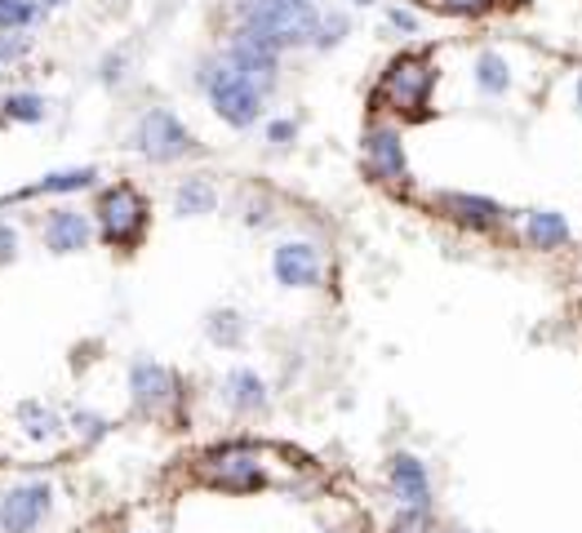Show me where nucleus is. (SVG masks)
Wrapping results in <instances>:
<instances>
[{
    "label": "nucleus",
    "instance_id": "obj_1",
    "mask_svg": "<svg viewBox=\"0 0 582 533\" xmlns=\"http://www.w3.org/2000/svg\"><path fill=\"white\" fill-rule=\"evenodd\" d=\"M197 81H201V90H205V98H210V107H214V116H218L223 125H231V129H253L258 120H263L268 94L258 90L245 72H236V67H231L223 54L210 58V62H201Z\"/></svg>",
    "mask_w": 582,
    "mask_h": 533
},
{
    "label": "nucleus",
    "instance_id": "obj_2",
    "mask_svg": "<svg viewBox=\"0 0 582 533\" xmlns=\"http://www.w3.org/2000/svg\"><path fill=\"white\" fill-rule=\"evenodd\" d=\"M320 10L311 0H236V27L268 32L281 49H302L316 40Z\"/></svg>",
    "mask_w": 582,
    "mask_h": 533
},
{
    "label": "nucleus",
    "instance_id": "obj_3",
    "mask_svg": "<svg viewBox=\"0 0 582 533\" xmlns=\"http://www.w3.org/2000/svg\"><path fill=\"white\" fill-rule=\"evenodd\" d=\"M129 147H134L143 161H152V165H174V161H182V156L205 152V147L197 143V133H191L169 107H147V111L134 120V129H129Z\"/></svg>",
    "mask_w": 582,
    "mask_h": 533
},
{
    "label": "nucleus",
    "instance_id": "obj_4",
    "mask_svg": "<svg viewBox=\"0 0 582 533\" xmlns=\"http://www.w3.org/2000/svg\"><path fill=\"white\" fill-rule=\"evenodd\" d=\"M94 218H98V236L107 245H116V249H139L143 236H147V223H152L143 191L129 187V182H116V187H103L98 191Z\"/></svg>",
    "mask_w": 582,
    "mask_h": 533
},
{
    "label": "nucleus",
    "instance_id": "obj_5",
    "mask_svg": "<svg viewBox=\"0 0 582 533\" xmlns=\"http://www.w3.org/2000/svg\"><path fill=\"white\" fill-rule=\"evenodd\" d=\"M281 54L285 49L268 32H258V27H236L227 36V49H223V58L236 67V72H245L263 94L281 81Z\"/></svg>",
    "mask_w": 582,
    "mask_h": 533
},
{
    "label": "nucleus",
    "instance_id": "obj_6",
    "mask_svg": "<svg viewBox=\"0 0 582 533\" xmlns=\"http://www.w3.org/2000/svg\"><path fill=\"white\" fill-rule=\"evenodd\" d=\"M431 85H436V67H431V58H423V54H401V58H392V67L382 72L378 98H382V103H392L396 111L418 116V111L427 107Z\"/></svg>",
    "mask_w": 582,
    "mask_h": 533
},
{
    "label": "nucleus",
    "instance_id": "obj_7",
    "mask_svg": "<svg viewBox=\"0 0 582 533\" xmlns=\"http://www.w3.org/2000/svg\"><path fill=\"white\" fill-rule=\"evenodd\" d=\"M129 395H134V410L139 414H152V418H165L178 400H182V387H178V374L161 360H134L129 365Z\"/></svg>",
    "mask_w": 582,
    "mask_h": 533
},
{
    "label": "nucleus",
    "instance_id": "obj_8",
    "mask_svg": "<svg viewBox=\"0 0 582 533\" xmlns=\"http://www.w3.org/2000/svg\"><path fill=\"white\" fill-rule=\"evenodd\" d=\"M205 481L214 489H227V494H253V489H263L268 485V472H263V462H258V453L249 445H223L205 466Z\"/></svg>",
    "mask_w": 582,
    "mask_h": 533
},
{
    "label": "nucleus",
    "instance_id": "obj_9",
    "mask_svg": "<svg viewBox=\"0 0 582 533\" xmlns=\"http://www.w3.org/2000/svg\"><path fill=\"white\" fill-rule=\"evenodd\" d=\"M54 511V489L45 481H23L0 494V533H36Z\"/></svg>",
    "mask_w": 582,
    "mask_h": 533
},
{
    "label": "nucleus",
    "instance_id": "obj_10",
    "mask_svg": "<svg viewBox=\"0 0 582 533\" xmlns=\"http://www.w3.org/2000/svg\"><path fill=\"white\" fill-rule=\"evenodd\" d=\"M272 276L281 289H320L325 281V258L311 240H281L272 249Z\"/></svg>",
    "mask_w": 582,
    "mask_h": 533
},
{
    "label": "nucleus",
    "instance_id": "obj_11",
    "mask_svg": "<svg viewBox=\"0 0 582 533\" xmlns=\"http://www.w3.org/2000/svg\"><path fill=\"white\" fill-rule=\"evenodd\" d=\"M365 161L378 182H409V161H405V133L396 125H369L365 129Z\"/></svg>",
    "mask_w": 582,
    "mask_h": 533
},
{
    "label": "nucleus",
    "instance_id": "obj_12",
    "mask_svg": "<svg viewBox=\"0 0 582 533\" xmlns=\"http://www.w3.org/2000/svg\"><path fill=\"white\" fill-rule=\"evenodd\" d=\"M431 205H436L449 223H459V227H467V232H494V227H502V218H507V210L498 205V200L476 196V191H436Z\"/></svg>",
    "mask_w": 582,
    "mask_h": 533
},
{
    "label": "nucleus",
    "instance_id": "obj_13",
    "mask_svg": "<svg viewBox=\"0 0 582 533\" xmlns=\"http://www.w3.org/2000/svg\"><path fill=\"white\" fill-rule=\"evenodd\" d=\"M40 236H45V249H49V253L72 258V253H85V249H90V240H94V218L81 214V210H72V205H62V210H49Z\"/></svg>",
    "mask_w": 582,
    "mask_h": 533
},
{
    "label": "nucleus",
    "instance_id": "obj_14",
    "mask_svg": "<svg viewBox=\"0 0 582 533\" xmlns=\"http://www.w3.org/2000/svg\"><path fill=\"white\" fill-rule=\"evenodd\" d=\"M387 485H392L396 502L401 507H423V511H436V498H431V476H427V462L418 453H396L387 462Z\"/></svg>",
    "mask_w": 582,
    "mask_h": 533
},
{
    "label": "nucleus",
    "instance_id": "obj_15",
    "mask_svg": "<svg viewBox=\"0 0 582 533\" xmlns=\"http://www.w3.org/2000/svg\"><path fill=\"white\" fill-rule=\"evenodd\" d=\"M223 405L236 418H258V414L272 410V391L263 378H258V369H231L223 378Z\"/></svg>",
    "mask_w": 582,
    "mask_h": 533
},
{
    "label": "nucleus",
    "instance_id": "obj_16",
    "mask_svg": "<svg viewBox=\"0 0 582 533\" xmlns=\"http://www.w3.org/2000/svg\"><path fill=\"white\" fill-rule=\"evenodd\" d=\"M90 187H98V169L94 165H76V169H54V174H45L40 182H32V187H19L14 196H5V200H32V196H72V191H90Z\"/></svg>",
    "mask_w": 582,
    "mask_h": 533
},
{
    "label": "nucleus",
    "instance_id": "obj_17",
    "mask_svg": "<svg viewBox=\"0 0 582 533\" xmlns=\"http://www.w3.org/2000/svg\"><path fill=\"white\" fill-rule=\"evenodd\" d=\"M218 210V187L205 174H187L174 187V214L178 218H210Z\"/></svg>",
    "mask_w": 582,
    "mask_h": 533
},
{
    "label": "nucleus",
    "instance_id": "obj_18",
    "mask_svg": "<svg viewBox=\"0 0 582 533\" xmlns=\"http://www.w3.org/2000/svg\"><path fill=\"white\" fill-rule=\"evenodd\" d=\"M569 218L565 214H556V210H530L525 214V245L530 249H543V253H551V249H565L569 245Z\"/></svg>",
    "mask_w": 582,
    "mask_h": 533
},
{
    "label": "nucleus",
    "instance_id": "obj_19",
    "mask_svg": "<svg viewBox=\"0 0 582 533\" xmlns=\"http://www.w3.org/2000/svg\"><path fill=\"white\" fill-rule=\"evenodd\" d=\"M472 81L485 98H502L511 90V62L498 49H480L476 62H472Z\"/></svg>",
    "mask_w": 582,
    "mask_h": 533
},
{
    "label": "nucleus",
    "instance_id": "obj_20",
    "mask_svg": "<svg viewBox=\"0 0 582 533\" xmlns=\"http://www.w3.org/2000/svg\"><path fill=\"white\" fill-rule=\"evenodd\" d=\"M245 333H249V324H245V316H240L236 307H214V311L205 316V339H210L214 347H223V352L245 347Z\"/></svg>",
    "mask_w": 582,
    "mask_h": 533
},
{
    "label": "nucleus",
    "instance_id": "obj_21",
    "mask_svg": "<svg viewBox=\"0 0 582 533\" xmlns=\"http://www.w3.org/2000/svg\"><path fill=\"white\" fill-rule=\"evenodd\" d=\"M19 423H23V431L32 440H58L62 436V418L49 405H40V400H23V405H19Z\"/></svg>",
    "mask_w": 582,
    "mask_h": 533
},
{
    "label": "nucleus",
    "instance_id": "obj_22",
    "mask_svg": "<svg viewBox=\"0 0 582 533\" xmlns=\"http://www.w3.org/2000/svg\"><path fill=\"white\" fill-rule=\"evenodd\" d=\"M0 111H5V120H14V125H40L49 116V98L23 90V94H10L5 103H0Z\"/></svg>",
    "mask_w": 582,
    "mask_h": 533
},
{
    "label": "nucleus",
    "instance_id": "obj_23",
    "mask_svg": "<svg viewBox=\"0 0 582 533\" xmlns=\"http://www.w3.org/2000/svg\"><path fill=\"white\" fill-rule=\"evenodd\" d=\"M45 14V5H36V0H0V32H27L36 27Z\"/></svg>",
    "mask_w": 582,
    "mask_h": 533
},
{
    "label": "nucleus",
    "instance_id": "obj_24",
    "mask_svg": "<svg viewBox=\"0 0 582 533\" xmlns=\"http://www.w3.org/2000/svg\"><path fill=\"white\" fill-rule=\"evenodd\" d=\"M347 32H352V19H347L343 10H330V14H320L311 49H320V54H330V49H338V45L347 40Z\"/></svg>",
    "mask_w": 582,
    "mask_h": 533
},
{
    "label": "nucleus",
    "instance_id": "obj_25",
    "mask_svg": "<svg viewBox=\"0 0 582 533\" xmlns=\"http://www.w3.org/2000/svg\"><path fill=\"white\" fill-rule=\"evenodd\" d=\"M392 533H436V511L423 507H401L392 520Z\"/></svg>",
    "mask_w": 582,
    "mask_h": 533
},
{
    "label": "nucleus",
    "instance_id": "obj_26",
    "mask_svg": "<svg viewBox=\"0 0 582 533\" xmlns=\"http://www.w3.org/2000/svg\"><path fill=\"white\" fill-rule=\"evenodd\" d=\"M72 431H76L81 440L94 445V440L107 436V418H98V414H90V410H76V414H72Z\"/></svg>",
    "mask_w": 582,
    "mask_h": 533
},
{
    "label": "nucleus",
    "instance_id": "obj_27",
    "mask_svg": "<svg viewBox=\"0 0 582 533\" xmlns=\"http://www.w3.org/2000/svg\"><path fill=\"white\" fill-rule=\"evenodd\" d=\"M124 67H129V58H124V54H103V62H98V81H103L107 90L124 85Z\"/></svg>",
    "mask_w": 582,
    "mask_h": 533
},
{
    "label": "nucleus",
    "instance_id": "obj_28",
    "mask_svg": "<svg viewBox=\"0 0 582 533\" xmlns=\"http://www.w3.org/2000/svg\"><path fill=\"white\" fill-rule=\"evenodd\" d=\"M298 139V120H289V116H281V120H268V143H276V147H289Z\"/></svg>",
    "mask_w": 582,
    "mask_h": 533
},
{
    "label": "nucleus",
    "instance_id": "obj_29",
    "mask_svg": "<svg viewBox=\"0 0 582 533\" xmlns=\"http://www.w3.org/2000/svg\"><path fill=\"white\" fill-rule=\"evenodd\" d=\"M27 49H32L27 36H19V32H0V58H5V62H19Z\"/></svg>",
    "mask_w": 582,
    "mask_h": 533
},
{
    "label": "nucleus",
    "instance_id": "obj_30",
    "mask_svg": "<svg viewBox=\"0 0 582 533\" xmlns=\"http://www.w3.org/2000/svg\"><path fill=\"white\" fill-rule=\"evenodd\" d=\"M245 223H249V227H268V223H272V205H268L263 196L249 200V205H245Z\"/></svg>",
    "mask_w": 582,
    "mask_h": 533
},
{
    "label": "nucleus",
    "instance_id": "obj_31",
    "mask_svg": "<svg viewBox=\"0 0 582 533\" xmlns=\"http://www.w3.org/2000/svg\"><path fill=\"white\" fill-rule=\"evenodd\" d=\"M494 5V0H440L444 14H485Z\"/></svg>",
    "mask_w": 582,
    "mask_h": 533
},
{
    "label": "nucleus",
    "instance_id": "obj_32",
    "mask_svg": "<svg viewBox=\"0 0 582 533\" xmlns=\"http://www.w3.org/2000/svg\"><path fill=\"white\" fill-rule=\"evenodd\" d=\"M19 258V232L10 223H0V266Z\"/></svg>",
    "mask_w": 582,
    "mask_h": 533
},
{
    "label": "nucleus",
    "instance_id": "obj_33",
    "mask_svg": "<svg viewBox=\"0 0 582 533\" xmlns=\"http://www.w3.org/2000/svg\"><path fill=\"white\" fill-rule=\"evenodd\" d=\"M387 23H392L396 32H405V36H414V32H418V19H414L409 10H392V14H387Z\"/></svg>",
    "mask_w": 582,
    "mask_h": 533
},
{
    "label": "nucleus",
    "instance_id": "obj_34",
    "mask_svg": "<svg viewBox=\"0 0 582 533\" xmlns=\"http://www.w3.org/2000/svg\"><path fill=\"white\" fill-rule=\"evenodd\" d=\"M40 5H45V10H54V5H68V0H40Z\"/></svg>",
    "mask_w": 582,
    "mask_h": 533
},
{
    "label": "nucleus",
    "instance_id": "obj_35",
    "mask_svg": "<svg viewBox=\"0 0 582 533\" xmlns=\"http://www.w3.org/2000/svg\"><path fill=\"white\" fill-rule=\"evenodd\" d=\"M578 107H582V76H578Z\"/></svg>",
    "mask_w": 582,
    "mask_h": 533
},
{
    "label": "nucleus",
    "instance_id": "obj_36",
    "mask_svg": "<svg viewBox=\"0 0 582 533\" xmlns=\"http://www.w3.org/2000/svg\"><path fill=\"white\" fill-rule=\"evenodd\" d=\"M352 5H373V0H352Z\"/></svg>",
    "mask_w": 582,
    "mask_h": 533
},
{
    "label": "nucleus",
    "instance_id": "obj_37",
    "mask_svg": "<svg viewBox=\"0 0 582 533\" xmlns=\"http://www.w3.org/2000/svg\"><path fill=\"white\" fill-rule=\"evenodd\" d=\"M459 533H472V529H459Z\"/></svg>",
    "mask_w": 582,
    "mask_h": 533
}]
</instances>
